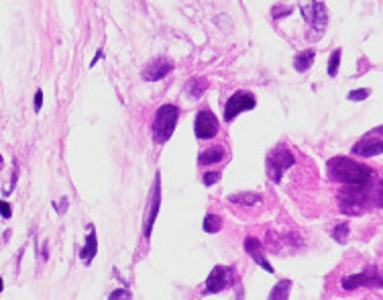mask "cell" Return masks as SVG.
<instances>
[{"label": "cell", "instance_id": "obj_1", "mask_svg": "<svg viewBox=\"0 0 383 300\" xmlns=\"http://www.w3.org/2000/svg\"><path fill=\"white\" fill-rule=\"evenodd\" d=\"M328 174L335 182L347 184V186H369L373 178V170L365 164H359L351 158L337 156L328 162Z\"/></svg>", "mask_w": 383, "mask_h": 300}, {"label": "cell", "instance_id": "obj_2", "mask_svg": "<svg viewBox=\"0 0 383 300\" xmlns=\"http://www.w3.org/2000/svg\"><path fill=\"white\" fill-rule=\"evenodd\" d=\"M178 119H180V109L174 103H168L161 109H157V115L153 119V141L157 145H163L166 141H170V137L176 131Z\"/></svg>", "mask_w": 383, "mask_h": 300}, {"label": "cell", "instance_id": "obj_3", "mask_svg": "<svg viewBox=\"0 0 383 300\" xmlns=\"http://www.w3.org/2000/svg\"><path fill=\"white\" fill-rule=\"evenodd\" d=\"M296 164V158L294 154L290 152L288 147H276L273 152L269 154L267 158V172H269V178L273 182H282V176L288 168H292Z\"/></svg>", "mask_w": 383, "mask_h": 300}, {"label": "cell", "instance_id": "obj_4", "mask_svg": "<svg viewBox=\"0 0 383 300\" xmlns=\"http://www.w3.org/2000/svg\"><path fill=\"white\" fill-rule=\"evenodd\" d=\"M257 105V100L251 92H235L229 100H227V105H225V123H231L235 121L241 113H247V111H253Z\"/></svg>", "mask_w": 383, "mask_h": 300}, {"label": "cell", "instance_id": "obj_5", "mask_svg": "<svg viewBox=\"0 0 383 300\" xmlns=\"http://www.w3.org/2000/svg\"><path fill=\"white\" fill-rule=\"evenodd\" d=\"M381 127H375L369 135H365L361 141L353 145V154L361 158H373L383 152V139H381Z\"/></svg>", "mask_w": 383, "mask_h": 300}, {"label": "cell", "instance_id": "obj_6", "mask_svg": "<svg viewBox=\"0 0 383 300\" xmlns=\"http://www.w3.org/2000/svg\"><path fill=\"white\" fill-rule=\"evenodd\" d=\"M218 129H221V121H218V117L210 109H204L196 115L194 133L198 139H212V137H216Z\"/></svg>", "mask_w": 383, "mask_h": 300}, {"label": "cell", "instance_id": "obj_7", "mask_svg": "<svg viewBox=\"0 0 383 300\" xmlns=\"http://www.w3.org/2000/svg\"><path fill=\"white\" fill-rule=\"evenodd\" d=\"M233 280V268L229 266H216L210 276L206 278V284H204V290L202 294H216V292H223Z\"/></svg>", "mask_w": 383, "mask_h": 300}, {"label": "cell", "instance_id": "obj_8", "mask_svg": "<svg viewBox=\"0 0 383 300\" xmlns=\"http://www.w3.org/2000/svg\"><path fill=\"white\" fill-rule=\"evenodd\" d=\"M159 205H161V176L157 172L155 176V182H153V192H151V198H149V213L145 217V237L149 239L151 237V231H153V225H155V219L159 215Z\"/></svg>", "mask_w": 383, "mask_h": 300}, {"label": "cell", "instance_id": "obj_9", "mask_svg": "<svg viewBox=\"0 0 383 300\" xmlns=\"http://www.w3.org/2000/svg\"><path fill=\"white\" fill-rule=\"evenodd\" d=\"M174 70V64L168 60V58H155L151 60L145 70H143V78L147 82H157V80H163L170 72Z\"/></svg>", "mask_w": 383, "mask_h": 300}, {"label": "cell", "instance_id": "obj_10", "mask_svg": "<svg viewBox=\"0 0 383 300\" xmlns=\"http://www.w3.org/2000/svg\"><path fill=\"white\" fill-rule=\"evenodd\" d=\"M371 284L381 286L379 272H375V270H371V272L365 270V272H361V274L345 276V278H343V288H345V290H357V288H361V286H371Z\"/></svg>", "mask_w": 383, "mask_h": 300}, {"label": "cell", "instance_id": "obj_11", "mask_svg": "<svg viewBox=\"0 0 383 300\" xmlns=\"http://www.w3.org/2000/svg\"><path fill=\"white\" fill-rule=\"evenodd\" d=\"M96 254H98V239H96V231H94V227L90 225V227H88L86 243H84V247L80 249V258H82L84 264H90V262L96 258Z\"/></svg>", "mask_w": 383, "mask_h": 300}, {"label": "cell", "instance_id": "obj_12", "mask_svg": "<svg viewBox=\"0 0 383 300\" xmlns=\"http://www.w3.org/2000/svg\"><path fill=\"white\" fill-rule=\"evenodd\" d=\"M227 158V149L216 145V147H208L206 152H202L198 156V164L200 166H214V164H221Z\"/></svg>", "mask_w": 383, "mask_h": 300}, {"label": "cell", "instance_id": "obj_13", "mask_svg": "<svg viewBox=\"0 0 383 300\" xmlns=\"http://www.w3.org/2000/svg\"><path fill=\"white\" fill-rule=\"evenodd\" d=\"M206 88H208L206 78H202V76H194V78H190V80L186 82V86H184V94H186L188 98L198 100V98H202V96H204Z\"/></svg>", "mask_w": 383, "mask_h": 300}, {"label": "cell", "instance_id": "obj_14", "mask_svg": "<svg viewBox=\"0 0 383 300\" xmlns=\"http://www.w3.org/2000/svg\"><path fill=\"white\" fill-rule=\"evenodd\" d=\"M314 58H316V52H314V49H306V52L298 54L296 60H294V68H296V72H300V74L308 72V70L312 68V64H314Z\"/></svg>", "mask_w": 383, "mask_h": 300}, {"label": "cell", "instance_id": "obj_15", "mask_svg": "<svg viewBox=\"0 0 383 300\" xmlns=\"http://www.w3.org/2000/svg\"><path fill=\"white\" fill-rule=\"evenodd\" d=\"M229 200L233 205H239V207H255L257 203H261V194H255V192H243V194H231Z\"/></svg>", "mask_w": 383, "mask_h": 300}, {"label": "cell", "instance_id": "obj_16", "mask_svg": "<svg viewBox=\"0 0 383 300\" xmlns=\"http://www.w3.org/2000/svg\"><path fill=\"white\" fill-rule=\"evenodd\" d=\"M290 288H292V280H280L269 292V300H286L290 296Z\"/></svg>", "mask_w": 383, "mask_h": 300}, {"label": "cell", "instance_id": "obj_17", "mask_svg": "<svg viewBox=\"0 0 383 300\" xmlns=\"http://www.w3.org/2000/svg\"><path fill=\"white\" fill-rule=\"evenodd\" d=\"M316 0H300V13L304 17V21L308 25H314V17H316Z\"/></svg>", "mask_w": 383, "mask_h": 300}, {"label": "cell", "instance_id": "obj_18", "mask_svg": "<svg viewBox=\"0 0 383 300\" xmlns=\"http://www.w3.org/2000/svg\"><path fill=\"white\" fill-rule=\"evenodd\" d=\"M202 229L206 233H218L223 229V219L218 215H206L204 217V223H202Z\"/></svg>", "mask_w": 383, "mask_h": 300}, {"label": "cell", "instance_id": "obj_19", "mask_svg": "<svg viewBox=\"0 0 383 300\" xmlns=\"http://www.w3.org/2000/svg\"><path fill=\"white\" fill-rule=\"evenodd\" d=\"M341 58H343V49H335L331 54V60H328V76H337L339 66H341Z\"/></svg>", "mask_w": 383, "mask_h": 300}, {"label": "cell", "instance_id": "obj_20", "mask_svg": "<svg viewBox=\"0 0 383 300\" xmlns=\"http://www.w3.org/2000/svg\"><path fill=\"white\" fill-rule=\"evenodd\" d=\"M349 231H351V225L349 223H337V227L333 229V237L339 241V243H347L349 239Z\"/></svg>", "mask_w": 383, "mask_h": 300}, {"label": "cell", "instance_id": "obj_21", "mask_svg": "<svg viewBox=\"0 0 383 300\" xmlns=\"http://www.w3.org/2000/svg\"><path fill=\"white\" fill-rule=\"evenodd\" d=\"M245 252H247L249 256L263 254V245H261L259 239H255V237H247V239H245Z\"/></svg>", "mask_w": 383, "mask_h": 300}, {"label": "cell", "instance_id": "obj_22", "mask_svg": "<svg viewBox=\"0 0 383 300\" xmlns=\"http://www.w3.org/2000/svg\"><path fill=\"white\" fill-rule=\"evenodd\" d=\"M292 7H288V5H276L271 9V19L273 21H280V19H284V17H290L292 15Z\"/></svg>", "mask_w": 383, "mask_h": 300}, {"label": "cell", "instance_id": "obj_23", "mask_svg": "<svg viewBox=\"0 0 383 300\" xmlns=\"http://www.w3.org/2000/svg\"><path fill=\"white\" fill-rule=\"evenodd\" d=\"M369 96H371V90H369V88H359V90H353V92L347 94V98L353 100V103H359V100H365V98H369Z\"/></svg>", "mask_w": 383, "mask_h": 300}, {"label": "cell", "instance_id": "obj_24", "mask_svg": "<svg viewBox=\"0 0 383 300\" xmlns=\"http://www.w3.org/2000/svg\"><path fill=\"white\" fill-rule=\"evenodd\" d=\"M221 178H223V172H206V174L202 176V184H204V186H214Z\"/></svg>", "mask_w": 383, "mask_h": 300}, {"label": "cell", "instance_id": "obj_25", "mask_svg": "<svg viewBox=\"0 0 383 300\" xmlns=\"http://www.w3.org/2000/svg\"><path fill=\"white\" fill-rule=\"evenodd\" d=\"M251 258H253V260H255V262H257V264L265 270V272H269V274H276V272H273V266L265 260V256H263V254H255V256H251Z\"/></svg>", "mask_w": 383, "mask_h": 300}, {"label": "cell", "instance_id": "obj_26", "mask_svg": "<svg viewBox=\"0 0 383 300\" xmlns=\"http://www.w3.org/2000/svg\"><path fill=\"white\" fill-rule=\"evenodd\" d=\"M0 217H3V219H11L13 217V209H11V205L7 203V200H0Z\"/></svg>", "mask_w": 383, "mask_h": 300}, {"label": "cell", "instance_id": "obj_27", "mask_svg": "<svg viewBox=\"0 0 383 300\" xmlns=\"http://www.w3.org/2000/svg\"><path fill=\"white\" fill-rule=\"evenodd\" d=\"M68 203H70V200L64 196V198H62V203H53V207H56V211H58L60 215H66V211H68Z\"/></svg>", "mask_w": 383, "mask_h": 300}, {"label": "cell", "instance_id": "obj_28", "mask_svg": "<svg viewBox=\"0 0 383 300\" xmlns=\"http://www.w3.org/2000/svg\"><path fill=\"white\" fill-rule=\"evenodd\" d=\"M214 23H216L218 27H221V25L225 23V25H227V31H229V29H231V25H233V21H231V19H229L227 15H218V17L214 19Z\"/></svg>", "mask_w": 383, "mask_h": 300}, {"label": "cell", "instance_id": "obj_29", "mask_svg": "<svg viewBox=\"0 0 383 300\" xmlns=\"http://www.w3.org/2000/svg\"><path fill=\"white\" fill-rule=\"evenodd\" d=\"M133 294L129 292V290H115V292H111V294H108V298H131Z\"/></svg>", "mask_w": 383, "mask_h": 300}, {"label": "cell", "instance_id": "obj_30", "mask_svg": "<svg viewBox=\"0 0 383 300\" xmlns=\"http://www.w3.org/2000/svg\"><path fill=\"white\" fill-rule=\"evenodd\" d=\"M43 107V90H37L35 92V113H39Z\"/></svg>", "mask_w": 383, "mask_h": 300}, {"label": "cell", "instance_id": "obj_31", "mask_svg": "<svg viewBox=\"0 0 383 300\" xmlns=\"http://www.w3.org/2000/svg\"><path fill=\"white\" fill-rule=\"evenodd\" d=\"M102 56H104V52H102V49H98V52H96V56H94V60L90 62V68H94V66H96L100 60H102Z\"/></svg>", "mask_w": 383, "mask_h": 300}, {"label": "cell", "instance_id": "obj_32", "mask_svg": "<svg viewBox=\"0 0 383 300\" xmlns=\"http://www.w3.org/2000/svg\"><path fill=\"white\" fill-rule=\"evenodd\" d=\"M3 288H5V280L0 278V292H3Z\"/></svg>", "mask_w": 383, "mask_h": 300}, {"label": "cell", "instance_id": "obj_33", "mask_svg": "<svg viewBox=\"0 0 383 300\" xmlns=\"http://www.w3.org/2000/svg\"><path fill=\"white\" fill-rule=\"evenodd\" d=\"M3 166H5V158L0 156V170H3Z\"/></svg>", "mask_w": 383, "mask_h": 300}]
</instances>
